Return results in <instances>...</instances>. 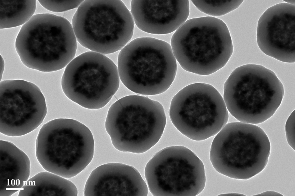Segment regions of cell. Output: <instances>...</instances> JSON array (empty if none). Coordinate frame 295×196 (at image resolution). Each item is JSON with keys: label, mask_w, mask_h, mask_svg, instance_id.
Returning <instances> with one entry per match:
<instances>
[{"label": "cell", "mask_w": 295, "mask_h": 196, "mask_svg": "<svg viewBox=\"0 0 295 196\" xmlns=\"http://www.w3.org/2000/svg\"><path fill=\"white\" fill-rule=\"evenodd\" d=\"M77 43L71 23L67 19L41 13L34 15L22 25L15 48L25 66L47 72L66 67L75 58Z\"/></svg>", "instance_id": "1"}, {"label": "cell", "mask_w": 295, "mask_h": 196, "mask_svg": "<svg viewBox=\"0 0 295 196\" xmlns=\"http://www.w3.org/2000/svg\"><path fill=\"white\" fill-rule=\"evenodd\" d=\"M170 45L177 61L184 70L203 76L224 67L233 51L226 24L209 16L187 20L172 35Z\"/></svg>", "instance_id": "2"}, {"label": "cell", "mask_w": 295, "mask_h": 196, "mask_svg": "<svg viewBox=\"0 0 295 196\" xmlns=\"http://www.w3.org/2000/svg\"><path fill=\"white\" fill-rule=\"evenodd\" d=\"M283 85L271 70L247 64L236 68L224 83L223 98L228 111L239 121L254 124L272 117L280 106Z\"/></svg>", "instance_id": "3"}, {"label": "cell", "mask_w": 295, "mask_h": 196, "mask_svg": "<svg viewBox=\"0 0 295 196\" xmlns=\"http://www.w3.org/2000/svg\"><path fill=\"white\" fill-rule=\"evenodd\" d=\"M166 123L165 112L160 102L144 96L130 95L111 106L105 127L116 149L140 154L157 143Z\"/></svg>", "instance_id": "4"}, {"label": "cell", "mask_w": 295, "mask_h": 196, "mask_svg": "<svg viewBox=\"0 0 295 196\" xmlns=\"http://www.w3.org/2000/svg\"><path fill=\"white\" fill-rule=\"evenodd\" d=\"M177 61L169 43L141 37L120 50L117 68L120 80L128 89L144 95H154L165 92L172 84Z\"/></svg>", "instance_id": "5"}, {"label": "cell", "mask_w": 295, "mask_h": 196, "mask_svg": "<svg viewBox=\"0 0 295 196\" xmlns=\"http://www.w3.org/2000/svg\"><path fill=\"white\" fill-rule=\"evenodd\" d=\"M94 150L90 130L72 119L47 122L40 129L35 142L36 157L42 167L66 178L83 171L92 161Z\"/></svg>", "instance_id": "6"}, {"label": "cell", "mask_w": 295, "mask_h": 196, "mask_svg": "<svg viewBox=\"0 0 295 196\" xmlns=\"http://www.w3.org/2000/svg\"><path fill=\"white\" fill-rule=\"evenodd\" d=\"M209 158L215 170L229 178L246 180L261 172L268 161L271 145L264 131L241 122L227 123L216 134Z\"/></svg>", "instance_id": "7"}, {"label": "cell", "mask_w": 295, "mask_h": 196, "mask_svg": "<svg viewBox=\"0 0 295 196\" xmlns=\"http://www.w3.org/2000/svg\"><path fill=\"white\" fill-rule=\"evenodd\" d=\"M77 41L103 54L121 50L131 39L135 22L121 0H84L71 21Z\"/></svg>", "instance_id": "8"}, {"label": "cell", "mask_w": 295, "mask_h": 196, "mask_svg": "<svg viewBox=\"0 0 295 196\" xmlns=\"http://www.w3.org/2000/svg\"><path fill=\"white\" fill-rule=\"evenodd\" d=\"M169 115L179 132L196 141L216 135L229 118L220 92L212 85L204 83L190 84L176 94L171 103Z\"/></svg>", "instance_id": "9"}, {"label": "cell", "mask_w": 295, "mask_h": 196, "mask_svg": "<svg viewBox=\"0 0 295 196\" xmlns=\"http://www.w3.org/2000/svg\"><path fill=\"white\" fill-rule=\"evenodd\" d=\"M120 80L113 61L105 55L90 51L75 57L66 67L61 86L72 101L86 108L97 109L110 101Z\"/></svg>", "instance_id": "10"}, {"label": "cell", "mask_w": 295, "mask_h": 196, "mask_svg": "<svg viewBox=\"0 0 295 196\" xmlns=\"http://www.w3.org/2000/svg\"><path fill=\"white\" fill-rule=\"evenodd\" d=\"M144 174L148 189L155 196H195L204 189V164L192 151L183 146L166 147L147 163Z\"/></svg>", "instance_id": "11"}, {"label": "cell", "mask_w": 295, "mask_h": 196, "mask_svg": "<svg viewBox=\"0 0 295 196\" xmlns=\"http://www.w3.org/2000/svg\"><path fill=\"white\" fill-rule=\"evenodd\" d=\"M0 132L16 137L32 132L43 122L47 112L39 88L21 79L0 82Z\"/></svg>", "instance_id": "12"}, {"label": "cell", "mask_w": 295, "mask_h": 196, "mask_svg": "<svg viewBox=\"0 0 295 196\" xmlns=\"http://www.w3.org/2000/svg\"><path fill=\"white\" fill-rule=\"evenodd\" d=\"M295 5L278 3L267 9L258 21L257 43L265 54L280 61L295 62Z\"/></svg>", "instance_id": "13"}, {"label": "cell", "mask_w": 295, "mask_h": 196, "mask_svg": "<svg viewBox=\"0 0 295 196\" xmlns=\"http://www.w3.org/2000/svg\"><path fill=\"white\" fill-rule=\"evenodd\" d=\"M148 188L133 167L119 163L102 165L91 172L86 183L85 196H147Z\"/></svg>", "instance_id": "14"}, {"label": "cell", "mask_w": 295, "mask_h": 196, "mask_svg": "<svg viewBox=\"0 0 295 196\" xmlns=\"http://www.w3.org/2000/svg\"><path fill=\"white\" fill-rule=\"evenodd\" d=\"M130 11L135 24L141 30L154 34H169L187 20L188 0L131 1Z\"/></svg>", "instance_id": "15"}, {"label": "cell", "mask_w": 295, "mask_h": 196, "mask_svg": "<svg viewBox=\"0 0 295 196\" xmlns=\"http://www.w3.org/2000/svg\"><path fill=\"white\" fill-rule=\"evenodd\" d=\"M31 163L27 155L10 142L0 141V196L18 191L29 179Z\"/></svg>", "instance_id": "16"}, {"label": "cell", "mask_w": 295, "mask_h": 196, "mask_svg": "<svg viewBox=\"0 0 295 196\" xmlns=\"http://www.w3.org/2000/svg\"><path fill=\"white\" fill-rule=\"evenodd\" d=\"M46 171L29 178L19 191V196H77L78 190L72 182Z\"/></svg>", "instance_id": "17"}, {"label": "cell", "mask_w": 295, "mask_h": 196, "mask_svg": "<svg viewBox=\"0 0 295 196\" xmlns=\"http://www.w3.org/2000/svg\"><path fill=\"white\" fill-rule=\"evenodd\" d=\"M35 0H0V28L23 25L34 15Z\"/></svg>", "instance_id": "18"}, {"label": "cell", "mask_w": 295, "mask_h": 196, "mask_svg": "<svg viewBox=\"0 0 295 196\" xmlns=\"http://www.w3.org/2000/svg\"><path fill=\"white\" fill-rule=\"evenodd\" d=\"M199 10L208 15L222 16L237 8L243 0H190Z\"/></svg>", "instance_id": "19"}, {"label": "cell", "mask_w": 295, "mask_h": 196, "mask_svg": "<svg viewBox=\"0 0 295 196\" xmlns=\"http://www.w3.org/2000/svg\"><path fill=\"white\" fill-rule=\"evenodd\" d=\"M84 0H39L38 2L47 10L54 12H64L77 8Z\"/></svg>", "instance_id": "20"}, {"label": "cell", "mask_w": 295, "mask_h": 196, "mask_svg": "<svg viewBox=\"0 0 295 196\" xmlns=\"http://www.w3.org/2000/svg\"><path fill=\"white\" fill-rule=\"evenodd\" d=\"M295 110L287 119L285 130L287 141L290 146L295 150Z\"/></svg>", "instance_id": "21"}, {"label": "cell", "mask_w": 295, "mask_h": 196, "mask_svg": "<svg viewBox=\"0 0 295 196\" xmlns=\"http://www.w3.org/2000/svg\"><path fill=\"white\" fill-rule=\"evenodd\" d=\"M253 196H283L280 193L272 191H268Z\"/></svg>", "instance_id": "22"}, {"label": "cell", "mask_w": 295, "mask_h": 196, "mask_svg": "<svg viewBox=\"0 0 295 196\" xmlns=\"http://www.w3.org/2000/svg\"><path fill=\"white\" fill-rule=\"evenodd\" d=\"M284 1H285L286 3L295 5V0H284Z\"/></svg>", "instance_id": "23"}]
</instances>
